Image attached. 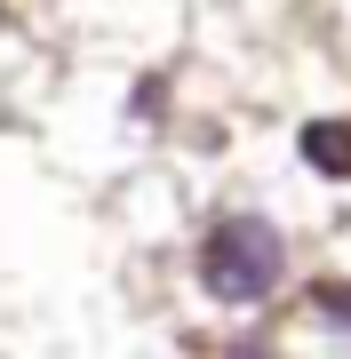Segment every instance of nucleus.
I'll return each instance as SVG.
<instances>
[{
    "label": "nucleus",
    "mask_w": 351,
    "mask_h": 359,
    "mask_svg": "<svg viewBox=\"0 0 351 359\" xmlns=\"http://www.w3.org/2000/svg\"><path fill=\"white\" fill-rule=\"evenodd\" d=\"M280 280H287V240H280L263 216H223V224H208V240H200V287H208L223 311L263 304Z\"/></svg>",
    "instance_id": "obj_1"
},
{
    "label": "nucleus",
    "mask_w": 351,
    "mask_h": 359,
    "mask_svg": "<svg viewBox=\"0 0 351 359\" xmlns=\"http://www.w3.org/2000/svg\"><path fill=\"white\" fill-rule=\"evenodd\" d=\"M296 152H303V168H319V176L351 184V120H303Z\"/></svg>",
    "instance_id": "obj_2"
},
{
    "label": "nucleus",
    "mask_w": 351,
    "mask_h": 359,
    "mask_svg": "<svg viewBox=\"0 0 351 359\" xmlns=\"http://www.w3.org/2000/svg\"><path fill=\"white\" fill-rule=\"evenodd\" d=\"M312 311H319V320H343V327H351V287L319 280V287H312Z\"/></svg>",
    "instance_id": "obj_3"
}]
</instances>
